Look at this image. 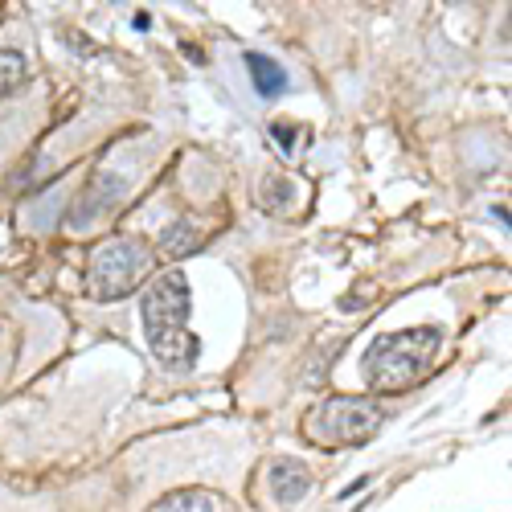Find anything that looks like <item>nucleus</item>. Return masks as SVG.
Listing matches in <instances>:
<instances>
[{
  "label": "nucleus",
  "mask_w": 512,
  "mask_h": 512,
  "mask_svg": "<svg viewBox=\"0 0 512 512\" xmlns=\"http://www.w3.org/2000/svg\"><path fill=\"white\" fill-rule=\"evenodd\" d=\"M189 316H193L189 279L181 271L152 279V287L144 291L140 320H144V336H148L156 361L168 365V369H193L197 357H201V345H197V336L189 328Z\"/></svg>",
  "instance_id": "f257e3e1"
},
{
  "label": "nucleus",
  "mask_w": 512,
  "mask_h": 512,
  "mask_svg": "<svg viewBox=\"0 0 512 512\" xmlns=\"http://www.w3.org/2000/svg\"><path fill=\"white\" fill-rule=\"evenodd\" d=\"M439 345H443L439 328H406L381 336L365 353V381L381 394H398L422 381V373L439 357Z\"/></svg>",
  "instance_id": "f03ea898"
},
{
  "label": "nucleus",
  "mask_w": 512,
  "mask_h": 512,
  "mask_svg": "<svg viewBox=\"0 0 512 512\" xmlns=\"http://www.w3.org/2000/svg\"><path fill=\"white\" fill-rule=\"evenodd\" d=\"M148 267H152V259H148L144 242L115 238V242L95 246L91 267H87V287L99 300H123V295H132L144 283Z\"/></svg>",
  "instance_id": "7ed1b4c3"
},
{
  "label": "nucleus",
  "mask_w": 512,
  "mask_h": 512,
  "mask_svg": "<svg viewBox=\"0 0 512 512\" xmlns=\"http://www.w3.org/2000/svg\"><path fill=\"white\" fill-rule=\"evenodd\" d=\"M381 418H386V410L369 398H332L320 406L312 431L328 443H365L381 426Z\"/></svg>",
  "instance_id": "20e7f679"
},
{
  "label": "nucleus",
  "mask_w": 512,
  "mask_h": 512,
  "mask_svg": "<svg viewBox=\"0 0 512 512\" xmlns=\"http://www.w3.org/2000/svg\"><path fill=\"white\" fill-rule=\"evenodd\" d=\"M312 492V472L300 459H275L271 463V496L279 504H295Z\"/></svg>",
  "instance_id": "39448f33"
},
{
  "label": "nucleus",
  "mask_w": 512,
  "mask_h": 512,
  "mask_svg": "<svg viewBox=\"0 0 512 512\" xmlns=\"http://www.w3.org/2000/svg\"><path fill=\"white\" fill-rule=\"evenodd\" d=\"M119 197H123V181H119V177H99V181L87 189V197H82V201L74 205L70 226H91V222L99 218V213H107Z\"/></svg>",
  "instance_id": "423d86ee"
},
{
  "label": "nucleus",
  "mask_w": 512,
  "mask_h": 512,
  "mask_svg": "<svg viewBox=\"0 0 512 512\" xmlns=\"http://www.w3.org/2000/svg\"><path fill=\"white\" fill-rule=\"evenodd\" d=\"M242 62H246V70H250L254 91H259L263 99H275V95H283V91H287V70H283L275 58H267V54H254V50H250Z\"/></svg>",
  "instance_id": "0eeeda50"
},
{
  "label": "nucleus",
  "mask_w": 512,
  "mask_h": 512,
  "mask_svg": "<svg viewBox=\"0 0 512 512\" xmlns=\"http://www.w3.org/2000/svg\"><path fill=\"white\" fill-rule=\"evenodd\" d=\"M152 512H218V496L205 488H177L168 492Z\"/></svg>",
  "instance_id": "6e6552de"
},
{
  "label": "nucleus",
  "mask_w": 512,
  "mask_h": 512,
  "mask_svg": "<svg viewBox=\"0 0 512 512\" xmlns=\"http://www.w3.org/2000/svg\"><path fill=\"white\" fill-rule=\"evenodd\" d=\"M25 74H29V62L21 50H0V99L13 95L25 82Z\"/></svg>",
  "instance_id": "1a4fd4ad"
},
{
  "label": "nucleus",
  "mask_w": 512,
  "mask_h": 512,
  "mask_svg": "<svg viewBox=\"0 0 512 512\" xmlns=\"http://www.w3.org/2000/svg\"><path fill=\"white\" fill-rule=\"evenodd\" d=\"M259 201H263V209L283 213V209H291V205H295V185H291L287 177H267V181H263V189H259Z\"/></svg>",
  "instance_id": "9d476101"
},
{
  "label": "nucleus",
  "mask_w": 512,
  "mask_h": 512,
  "mask_svg": "<svg viewBox=\"0 0 512 512\" xmlns=\"http://www.w3.org/2000/svg\"><path fill=\"white\" fill-rule=\"evenodd\" d=\"M193 242H197V230H193L189 222H173V226L160 234V246H164L168 254H185V250H193Z\"/></svg>",
  "instance_id": "9b49d317"
},
{
  "label": "nucleus",
  "mask_w": 512,
  "mask_h": 512,
  "mask_svg": "<svg viewBox=\"0 0 512 512\" xmlns=\"http://www.w3.org/2000/svg\"><path fill=\"white\" fill-rule=\"evenodd\" d=\"M271 136L283 144V152H295V136H300V132H295V127H287V123H275Z\"/></svg>",
  "instance_id": "f8f14e48"
}]
</instances>
